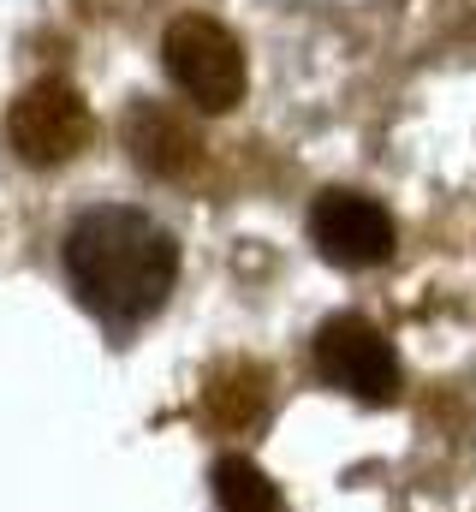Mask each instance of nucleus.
Wrapping results in <instances>:
<instances>
[{
  "label": "nucleus",
  "instance_id": "obj_7",
  "mask_svg": "<svg viewBox=\"0 0 476 512\" xmlns=\"http://www.w3.org/2000/svg\"><path fill=\"white\" fill-rule=\"evenodd\" d=\"M268 393H274V376L262 364H221L215 382H209V417H221L227 429H244L268 411Z\"/></svg>",
  "mask_w": 476,
  "mask_h": 512
},
{
  "label": "nucleus",
  "instance_id": "obj_4",
  "mask_svg": "<svg viewBox=\"0 0 476 512\" xmlns=\"http://www.w3.org/2000/svg\"><path fill=\"white\" fill-rule=\"evenodd\" d=\"M90 131H96V120H90L84 96L66 78L30 84L12 102V114H6V143H12V155L24 167H60L72 155H84L90 149Z\"/></svg>",
  "mask_w": 476,
  "mask_h": 512
},
{
  "label": "nucleus",
  "instance_id": "obj_5",
  "mask_svg": "<svg viewBox=\"0 0 476 512\" xmlns=\"http://www.w3.org/2000/svg\"><path fill=\"white\" fill-rule=\"evenodd\" d=\"M304 227H310V245L322 251V262H334V268H381L393 256V245H399L393 215L375 197L340 191V185L310 203Z\"/></svg>",
  "mask_w": 476,
  "mask_h": 512
},
{
  "label": "nucleus",
  "instance_id": "obj_8",
  "mask_svg": "<svg viewBox=\"0 0 476 512\" xmlns=\"http://www.w3.org/2000/svg\"><path fill=\"white\" fill-rule=\"evenodd\" d=\"M209 489H215V507L221 512H280V489H274V477L256 465V459H215V471H209Z\"/></svg>",
  "mask_w": 476,
  "mask_h": 512
},
{
  "label": "nucleus",
  "instance_id": "obj_1",
  "mask_svg": "<svg viewBox=\"0 0 476 512\" xmlns=\"http://www.w3.org/2000/svg\"><path fill=\"white\" fill-rule=\"evenodd\" d=\"M60 262H66V280L84 298V310H96L114 328L149 322L179 286L173 233L155 215L125 209V203L84 209L60 239Z\"/></svg>",
  "mask_w": 476,
  "mask_h": 512
},
{
  "label": "nucleus",
  "instance_id": "obj_6",
  "mask_svg": "<svg viewBox=\"0 0 476 512\" xmlns=\"http://www.w3.org/2000/svg\"><path fill=\"white\" fill-rule=\"evenodd\" d=\"M125 155L149 173V179H185L197 161H203V137L197 126L173 108V102H155V96H137L125 108Z\"/></svg>",
  "mask_w": 476,
  "mask_h": 512
},
{
  "label": "nucleus",
  "instance_id": "obj_3",
  "mask_svg": "<svg viewBox=\"0 0 476 512\" xmlns=\"http://www.w3.org/2000/svg\"><path fill=\"white\" fill-rule=\"evenodd\" d=\"M310 370L328 387H340L346 399H363V405H387L399 393V352L393 340L363 322V316H328L316 334H310Z\"/></svg>",
  "mask_w": 476,
  "mask_h": 512
},
{
  "label": "nucleus",
  "instance_id": "obj_2",
  "mask_svg": "<svg viewBox=\"0 0 476 512\" xmlns=\"http://www.w3.org/2000/svg\"><path fill=\"white\" fill-rule=\"evenodd\" d=\"M161 66H167L173 90L203 114H233L250 84L238 36L209 12H185L161 30Z\"/></svg>",
  "mask_w": 476,
  "mask_h": 512
}]
</instances>
